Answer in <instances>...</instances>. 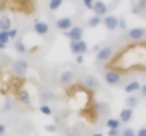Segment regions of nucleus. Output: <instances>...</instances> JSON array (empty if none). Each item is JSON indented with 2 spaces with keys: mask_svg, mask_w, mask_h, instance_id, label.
<instances>
[{
  "mask_svg": "<svg viewBox=\"0 0 146 136\" xmlns=\"http://www.w3.org/2000/svg\"><path fill=\"white\" fill-rule=\"evenodd\" d=\"M13 71H14L16 75L24 77V75L27 74V71H29V62H27L26 60H23V58L16 60V61L13 62Z\"/></svg>",
  "mask_w": 146,
  "mask_h": 136,
  "instance_id": "1",
  "label": "nucleus"
},
{
  "mask_svg": "<svg viewBox=\"0 0 146 136\" xmlns=\"http://www.w3.org/2000/svg\"><path fill=\"white\" fill-rule=\"evenodd\" d=\"M64 36H67L71 41H81V40H82V36H84V30H82V27L75 26V27H72L70 31H65Z\"/></svg>",
  "mask_w": 146,
  "mask_h": 136,
  "instance_id": "2",
  "label": "nucleus"
},
{
  "mask_svg": "<svg viewBox=\"0 0 146 136\" xmlns=\"http://www.w3.org/2000/svg\"><path fill=\"white\" fill-rule=\"evenodd\" d=\"M104 80L108 85H118L122 78H121V74L116 71H106L104 75Z\"/></svg>",
  "mask_w": 146,
  "mask_h": 136,
  "instance_id": "3",
  "label": "nucleus"
},
{
  "mask_svg": "<svg viewBox=\"0 0 146 136\" xmlns=\"http://www.w3.org/2000/svg\"><path fill=\"white\" fill-rule=\"evenodd\" d=\"M112 54H113L112 47H104V48H101V50L97 52V60L99 61V62L109 61V60H111V57H112Z\"/></svg>",
  "mask_w": 146,
  "mask_h": 136,
  "instance_id": "4",
  "label": "nucleus"
},
{
  "mask_svg": "<svg viewBox=\"0 0 146 136\" xmlns=\"http://www.w3.org/2000/svg\"><path fill=\"white\" fill-rule=\"evenodd\" d=\"M55 26L60 29V30H62L64 33L65 31H70L74 26H72V20L70 19V17H61V19H58L57 20V23H55Z\"/></svg>",
  "mask_w": 146,
  "mask_h": 136,
  "instance_id": "5",
  "label": "nucleus"
},
{
  "mask_svg": "<svg viewBox=\"0 0 146 136\" xmlns=\"http://www.w3.org/2000/svg\"><path fill=\"white\" fill-rule=\"evenodd\" d=\"M94 13H95V16L98 17H105L106 16V13H108V6L102 1V0H98L94 3Z\"/></svg>",
  "mask_w": 146,
  "mask_h": 136,
  "instance_id": "6",
  "label": "nucleus"
},
{
  "mask_svg": "<svg viewBox=\"0 0 146 136\" xmlns=\"http://www.w3.org/2000/svg\"><path fill=\"white\" fill-rule=\"evenodd\" d=\"M58 80H60V82L61 84H64V85H68V84H71L74 80H75V74L72 72V71H62L61 74H60V77H58Z\"/></svg>",
  "mask_w": 146,
  "mask_h": 136,
  "instance_id": "7",
  "label": "nucleus"
},
{
  "mask_svg": "<svg viewBox=\"0 0 146 136\" xmlns=\"http://www.w3.org/2000/svg\"><path fill=\"white\" fill-rule=\"evenodd\" d=\"M129 38L131 40H142L143 37L146 36V30L145 29H142V27H136V29H132V30H129Z\"/></svg>",
  "mask_w": 146,
  "mask_h": 136,
  "instance_id": "8",
  "label": "nucleus"
},
{
  "mask_svg": "<svg viewBox=\"0 0 146 136\" xmlns=\"http://www.w3.org/2000/svg\"><path fill=\"white\" fill-rule=\"evenodd\" d=\"M102 23H104V26L108 30L112 31V30H115L118 27V17H115V16H105L104 20H102Z\"/></svg>",
  "mask_w": 146,
  "mask_h": 136,
  "instance_id": "9",
  "label": "nucleus"
},
{
  "mask_svg": "<svg viewBox=\"0 0 146 136\" xmlns=\"http://www.w3.org/2000/svg\"><path fill=\"white\" fill-rule=\"evenodd\" d=\"M33 29H34V31H36L37 34H40V36H46L50 30L48 24H47L46 21H36L34 26H33Z\"/></svg>",
  "mask_w": 146,
  "mask_h": 136,
  "instance_id": "10",
  "label": "nucleus"
},
{
  "mask_svg": "<svg viewBox=\"0 0 146 136\" xmlns=\"http://www.w3.org/2000/svg\"><path fill=\"white\" fill-rule=\"evenodd\" d=\"M84 82H85V85H87L88 88H91V90H97V88H99V80H98L95 75H92V74L85 75Z\"/></svg>",
  "mask_w": 146,
  "mask_h": 136,
  "instance_id": "11",
  "label": "nucleus"
},
{
  "mask_svg": "<svg viewBox=\"0 0 146 136\" xmlns=\"http://www.w3.org/2000/svg\"><path fill=\"white\" fill-rule=\"evenodd\" d=\"M132 118H133V109L125 108V109H122L121 113H119V119H121L122 122H125V123H126V122H131Z\"/></svg>",
  "mask_w": 146,
  "mask_h": 136,
  "instance_id": "12",
  "label": "nucleus"
},
{
  "mask_svg": "<svg viewBox=\"0 0 146 136\" xmlns=\"http://www.w3.org/2000/svg\"><path fill=\"white\" fill-rule=\"evenodd\" d=\"M11 29V20L7 16L0 17V31H9Z\"/></svg>",
  "mask_w": 146,
  "mask_h": 136,
  "instance_id": "13",
  "label": "nucleus"
},
{
  "mask_svg": "<svg viewBox=\"0 0 146 136\" xmlns=\"http://www.w3.org/2000/svg\"><path fill=\"white\" fill-rule=\"evenodd\" d=\"M139 90H141V84H139V81H132V82H129V84L125 87V92H128V94H132V92L139 91Z\"/></svg>",
  "mask_w": 146,
  "mask_h": 136,
  "instance_id": "14",
  "label": "nucleus"
},
{
  "mask_svg": "<svg viewBox=\"0 0 146 136\" xmlns=\"http://www.w3.org/2000/svg\"><path fill=\"white\" fill-rule=\"evenodd\" d=\"M126 106L129 108V109H133V108H136L138 106V103H139V101H138V98L135 96V95H131V96H128L126 98Z\"/></svg>",
  "mask_w": 146,
  "mask_h": 136,
  "instance_id": "15",
  "label": "nucleus"
},
{
  "mask_svg": "<svg viewBox=\"0 0 146 136\" xmlns=\"http://www.w3.org/2000/svg\"><path fill=\"white\" fill-rule=\"evenodd\" d=\"M101 23H102V19H101V17H98V16H92L91 19H88V27H91V29L98 27Z\"/></svg>",
  "mask_w": 146,
  "mask_h": 136,
  "instance_id": "16",
  "label": "nucleus"
},
{
  "mask_svg": "<svg viewBox=\"0 0 146 136\" xmlns=\"http://www.w3.org/2000/svg\"><path fill=\"white\" fill-rule=\"evenodd\" d=\"M19 101L21 103H30V95L27 91H20L19 92Z\"/></svg>",
  "mask_w": 146,
  "mask_h": 136,
  "instance_id": "17",
  "label": "nucleus"
},
{
  "mask_svg": "<svg viewBox=\"0 0 146 136\" xmlns=\"http://www.w3.org/2000/svg\"><path fill=\"white\" fill-rule=\"evenodd\" d=\"M14 50H16L19 54L27 52V47H26V44H24L23 41H16V43H14Z\"/></svg>",
  "mask_w": 146,
  "mask_h": 136,
  "instance_id": "18",
  "label": "nucleus"
},
{
  "mask_svg": "<svg viewBox=\"0 0 146 136\" xmlns=\"http://www.w3.org/2000/svg\"><path fill=\"white\" fill-rule=\"evenodd\" d=\"M119 125H121V121L119 119H108L106 121L108 129H119Z\"/></svg>",
  "mask_w": 146,
  "mask_h": 136,
  "instance_id": "19",
  "label": "nucleus"
},
{
  "mask_svg": "<svg viewBox=\"0 0 146 136\" xmlns=\"http://www.w3.org/2000/svg\"><path fill=\"white\" fill-rule=\"evenodd\" d=\"M70 50L71 52L77 57L80 54V45H78V41H70Z\"/></svg>",
  "mask_w": 146,
  "mask_h": 136,
  "instance_id": "20",
  "label": "nucleus"
},
{
  "mask_svg": "<svg viewBox=\"0 0 146 136\" xmlns=\"http://www.w3.org/2000/svg\"><path fill=\"white\" fill-rule=\"evenodd\" d=\"M61 4H62V0H50L48 7L50 10H57V9L61 7Z\"/></svg>",
  "mask_w": 146,
  "mask_h": 136,
  "instance_id": "21",
  "label": "nucleus"
},
{
  "mask_svg": "<svg viewBox=\"0 0 146 136\" xmlns=\"http://www.w3.org/2000/svg\"><path fill=\"white\" fill-rule=\"evenodd\" d=\"M78 45H80V54L84 55V54L88 51V44H87V41L81 40V41H78Z\"/></svg>",
  "mask_w": 146,
  "mask_h": 136,
  "instance_id": "22",
  "label": "nucleus"
},
{
  "mask_svg": "<svg viewBox=\"0 0 146 136\" xmlns=\"http://www.w3.org/2000/svg\"><path fill=\"white\" fill-rule=\"evenodd\" d=\"M10 41V38H9V34H7V31H0V43L1 44H7Z\"/></svg>",
  "mask_w": 146,
  "mask_h": 136,
  "instance_id": "23",
  "label": "nucleus"
},
{
  "mask_svg": "<svg viewBox=\"0 0 146 136\" xmlns=\"http://www.w3.org/2000/svg\"><path fill=\"white\" fill-rule=\"evenodd\" d=\"M41 96H43V99H46V101H52V99L55 98V95H54L52 92H50V91H44V92L41 94Z\"/></svg>",
  "mask_w": 146,
  "mask_h": 136,
  "instance_id": "24",
  "label": "nucleus"
},
{
  "mask_svg": "<svg viewBox=\"0 0 146 136\" xmlns=\"http://www.w3.org/2000/svg\"><path fill=\"white\" fill-rule=\"evenodd\" d=\"M40 111H41V113H44V115H52V111H51V108H50L48 105H41L40 106Z\"/></svg>",
  "mask_w": 146,
  "mask_h": 136,
  "instance_id": "25",
  "label": "nucleus"
},
{
  "mask_svg": "<svg viewBox=\"0 0 146 136\" xmlns=\"http://www.w3.org/2000/svg\"><path fill=\"white\" fill-rule=\"evenodd\" d=\"M122 136H136V132L132 128H126L122 131Z\"/></svg>",
  "mask_w": 146,
  "mask_h": 136,
  "instance_id": "26",
  "label": "nucleus"
},
{
  "mask_svg": "<svg viewBox=\"0 0 146 136\" xmlns=\"http://www.w3.org/2000/svg\"><path fill=\"white\" fill-rule=\"evenodd\" d=\"M136 7H138L139 11H145L146 10V0H139L138 4H136Z\"/></svg>",
  "mask_w": 146,
  "mask_h": 136,
  "instance_id": "27",
  "label": "nucleus"
},
{
  "mask_svg": "<svg viewBox=\"0 0 146 136\" xmlns=\"http://www.w3.org/2000/svg\"><path fill=\"white\" fill-rule=\"evenodd\" d=\"M118 27H121L122 30H126V29H128V26H126V21H125V19H118Z\"/></svg>",
  "mask_w": 146,
  "mask_h": 136,
  "instance_id": "28",
  "label": "nucleus"
},
{
  "mask_svg": "<svg viewBox=\"0 0 146 136\" xmlns=\"http://www.w3.org/2000/svg\"><path fill=\"white\" fill-rule=\"evenodd\" d=\"M7 34H9V38H16L17 34H19V31H17L16 29H10V30L7 31Z\"/></svg>",
  "mask_w": 146,
  "mask_h": 136,
  "instance_id": "29",
  "label": "nucleus"
},
{
  "mask_svg": "<svg viewBox=\"0 0 146 136\" xmlns=\"http://www.w3.org/2000/svg\"><path fill=\"white\" fill-rule=\"evenodd\" d=\"M82 3H84V6L87 9H90V10L94 9V0H82Z\"/></svg>",
  "mask_w": 146,
  "mask_h": 136,
  "instance_id": "30",
  "label": "nucleus"
},
{
  "mask_svg": "<svg viewBox=\"0 0 146 136\" xmlns=\"http://www.w3.org/2000/svg\"><path fill=\"white\" fill-rule=\"evenodd\" d=\"M68 135L80 136V135H81V132H80V129H77V128H71V129H70V132H68Z\"/></svg>",
  "mask_w": 146,
  "mask_h": 136,
  "instance_id": "31",
  "label": "nucleus"
},
{
  "mask_svg": "<svg viewBox=\"0 0 146 136\" xmlns=\"http://www.w3.org/2000/svg\"><path fill=\"white\" fill-rule=\"evenodd\" d=\"M47 132H51V133H54L55 131H57V126L55 125H46V128H44Z\"/></svg>",
  "mask_w": 146,
  "mask_h": 136,
  "instance_id": "32",
  "label": "nucleus"
},
{
  "mask_svg": "<svg viewBox=\"0 0 146 136\" xmlns=\"http://www.w3.org/2000/svg\"><path fill=\"white\" fill-rule=\"evenodd\" d=\"M75 61H77L78 64H82V62H84V55H82V54H78V55L75 57Z\"/></svg>",
  "mask_w": 146,
  "mask_h": 136,
  "instance_id": "33",
  "label": "nucleus"
},
{
  "mask_svg": "<svg viewBox=\"0 0 146 136\" xmlns=\"http://www.w3.org/2000/svg\"><path fill=\"white\" fill-rule=\"evenodd\" d=\"M136 136H146V128H141V129L138 131Z\"/></svg>",
  "mask_w": 146,
  "mask_h": 136,
  "instance_id": "34",
  "label": "nucleus"
},
{
  "mask_svg": "<svg viewBox=\"0 0 146 136\" xmlns=\"http://www.w3.org/2000/svg\"><path fill=\"white\" fill-rule=\"evenodd\" d=\"M141 94L143 95V98H146V84H143V85H141Z\"/></svg>",
  "mask_w": 146,
  "mask_h": 136,
  "instance_id": "35",
  "label": "nucleus"
},
{
  "mask_svg": "<svg viewBox=\"0 0 146 136\" xmlns=\"http://www.w3.org/2000/svg\"><path fill=\"white\" fill-rule=\"evenodd\" d=\"M109 136H118V129H109Z\"/></svg>",
  "mask_w": 146,
  "mask_h": 136,
  "instance_id": "36",
  "label": "nucleus"
},
{
  "mask_svg": "<svg viewBox=\"0 0 146 136\" xmlns=\"http://www.w3.org/2000/svg\"><path fill=\"white\" fill-rule=\"evenodd\" d=\"M6 132V128H4V125H0V135H3Z\"/></svg>",
  "mask_w": 146,
  "mask_h": 136,
  "instance_id": "37",
  "label": "nucleus"
},
{
  "mask_svg": "<svg viewBox=\"0 0 146 136\" xmlns=\"http://www.w3.org/2000/svg\"><path fill=\"white\" fill-rule=\"evenodd\" d=\"M6 47H7V45H4V44H1V43H0V50H4Z\"/></svg>",
  "mask_w": 146,
  "mask_h": 136,
  "instance_id": "38",
  "label": "nucleus"
},
{
  "mask_svg": "<svg viewBox=\"0 0 146 136\" xmlns=\"http://www.w3.org/2000/svg\"><path fill=\"white\" fill-rule=\"evenodd\" d=\"M92 136H104V135H102V133H94Z\"/></svg>",
  "mask_w": 146,
  "mask_h": 136,
  "instance_id": "39",
  "label": "nucleus"
},
{
  "mask_svg": "<svg viewBox=\"0 0 146 136\" xmlns=\"http://www.w3.org/2000/svg\"><path fill=\"white\" fill-rule=\"evenodd\" d=\"M67 136H71V135H67Z\"/></svg>",
  "mask_w": 146,
  "mask_h": 136,
  "instance_id": "40",
  "label": "nucleus"
}]
</instances>
